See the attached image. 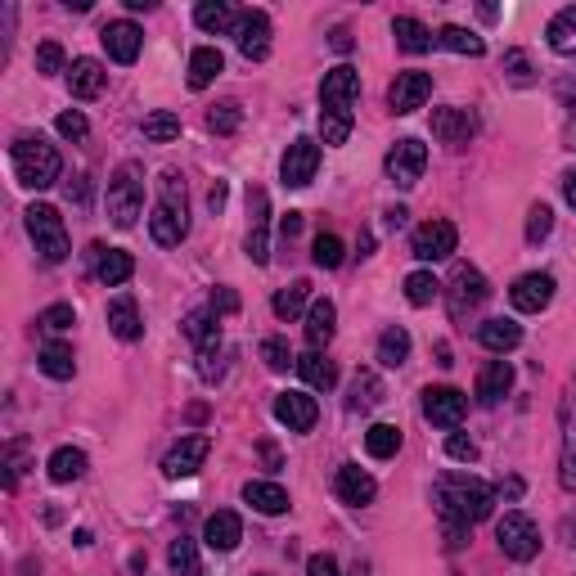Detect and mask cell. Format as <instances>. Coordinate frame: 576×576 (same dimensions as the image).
<instances>
[{
	"mask_svg": "<svg viewBox=\"0 0 576 576\" xmlns=\"http://www.w3.org/2000/svg\"><path fill=\"white\" fill-rule=\"evenodd\" d=\"M306 576H338V563L329 554H311L306 558Z\"/></svg>",
	"mask_w": 576,
	"mask_h": 576,
	"instance_id": "56",
	"label": "cell"
},
{
	"mask_svg": "<svg viewBox=\"0 0 576 576\" xmlns=\"http://www.w3.org/2000/svg\"><path fill=\"white\" fill-rule=\"evenodd\" d=\"M441 297V284L432 270H414V275H405V302L410 306H428Z\"/></svg>",
	"mask_w": 576,
	"mask_h": 576,
	"instance_id": "43",
	"label": "cell"
},
{
	"mask_svg": "<svg viewBox=\"0 0 576 576\" xmlns=\"http://www.w3.org/2000/svg\"><path fill=\"white\" fill-rule=\"evenodd\" d=\"M504 72H509V81H518V86H531V59L522 50L504 54Z\"/></svg>",
	"mask_w": 576,
	"mask_h": 576,
	"instance_id": "54",
	"label": "cell"
},
{
	"mask_svg": "<svg viewBox=\"0 0 576 576\" xmlns=\"http://www.w3.org/2000/svg\"><path fill=\"white\" fill-rule=\"evenodd\" d=\"M437 45H441V50H450V54H468V59H477V54L486 50L482 36L468 32V27H455V23L441 27V32H437Z\"/></svg>",
	"mask_w": 576,
	"mask_h": 576,
	"instance_id": "36",
	"label": "cell"
},
{
	"mask_svg": "<svg viewBox=\"0 0 576 576\" xmlns=\"http://www.w3.org/2000/svg\"><path fill=\"white\" fill-rule=\"evenodd\" d=\"M306 297H311V284H306V279H293V284L288 288H279L275 293V315L279 320H293V315H302V306H306Z\"/></svg>",
	"mask_w": 576,
	"mask_h": 576,
	"instance_id": "44",
	"label": "cell"
},
{
	"mask_svg": "<svg viewBox=\"0 0 576 576\" xmlns=\"http://www.w3.org/2000/svg\"><path fill=\"white\" fill-rule=\"evenodd\" d=\"M207 203H212V212H221V203H225V185H221V180H216V185H212V194H207Z\"/></svg>",
	"mask_w": 576,
	"mask_h": 576,
	"instance_id": "60",
	"label": "cell"
},
{
	"mask_svg": "<svg viewBox=\"0 0 576 576\" xmlns=\"http://www.w3.org/2000/svg\"><path fill=\"white\" fill-rule=\"evenodd\" d=\"M144 212V176L135 162H122L108 180V216H113L117 230H131Z\"/></svg>",
	"mask_w": 576,
	"mask_h": 576,
	"instance_id": "5",
	"label": "cell"
},
{
	"mask_svg": "<svg viewBox=\"0 0 576 576\" xmlns=\"http://www.w3.org/2000/svg\"><path fill=\"white\" fill-rule=\"evenodd\" d=\"M23 216H27V234H32V243H36V252H41V261L59 266V261L68 257V230H63V216L54 212L50 203H32Z\"/></svg>",
	"mask_w": 576,
	"mask_h": 576,
	"instance_id": "6",
	"label": "cell"
},
{
	"mask_svg": "<svg viewBox=\"0 0 576 576\" xmlns=\"http://www.w3.org/2000/svg\"><path fill=\"white\" fill-rule=\"evenodd\" d=\"M405 360H410V333L396 324V329H383V338H378V365L387 369H401Z\"/></svg>",
	"mask_w": 576,
	"mask_h": 576,
	"instance_id": "35",
	"label": "cell"
},
{
	"mask_svg": "<svg viewBox=\"0 0 576 576\" xmlns=\"http://www.w3.org/2000/svg\"><path fill=\"white\" fill-rule=\"evenodd\" d=\"M495 540H500V549L513 558V563H531V558L540 554L536 522H531L527 513H518V509H509L500 522H495Z\"/></svg>",
	"mask_w": 576,
	"mask_h": 576,
	"instance_id": "7",
	"label": "cell"
},
{
	"mask_svg": "<svg viewBox=\"0 0 576 576\" xmlns=\"http://www.w3.org/2000/svg\"><path fill=\"white\" fill-rule=\"evenodd\" d=\"M549 230H554V207H549V203H536V207L527 212V243L549 239Z\"/></svg>",
	"mask_w": 576,
	"mask_h": 576,
	"instance_id": "49",
	"label": "cell"
},
{
	"mask_svg": "<svg viewBox=\"0 0 576 576\" xmlns=\"http://www.w3.org/2000/svg\"><path fill=\"white\" fill-rule=\"evenodd\" d=\"M455 243H459V234L450 221H423L410 239V252L419 261H446L450 252H455Z\"/></svg>",
	"mask_w": 576,
	"mask_h": 576,
	"instance_id": "15",
	"label": "cell"
},
{
	"mask_svg": "<svg viewBox=\"0 0 576 576\" xmlns=\"http://www.w3.org/2000/svg\"><path fill=\"white\" fill-rule=\"evenodd\" d=\"M473 131H477V122L468 108H437V113H432V135H437L441 144H450V149L468 144Z\"/></svg>",
	"mask_w": 576,
	"mask_h": 576,
	"instance_id": "21",
	"label": "cell"
},
{
	"mask_svg": "<svg viewBox=\"0 0 576 576\" xmlns=\"http://www.w3.org/2000/svg\"><path fill=\"white\" fill-rule=\"evenodd\" d=\"M261 360H266V369H275V374H284L288 365H297V356L288 351L284 338H266V342H261Z\"/></svg>",
	"mask_w": 576,
	"mask_h": 576,
	"instance_id": "48",
	"label": "cell"
},
{
	"mask_svg": "<svg viewBox=\"0 0 576 576\" xmlns=\"http://www.w3.org/2000/svg\"><path fill=\"white\" fill-rule=\"evenodd\" d=\"M293 369L306 378V387H315V392H329V387L338 383V369H333V360H324L320 351H302Z\"/></svg>",
	"mask_w": 576,
	"mask_h": 576,
	"instance_id": "33",
	"label": "cell"
},
{
	"mask_svg": "<svg viewBox=\"0 0 576 576\" xmlns=\"http://www.w3.org/2000/svg\"><path fill=\"white\" fill-rule=\"evenodd\" d=\"M446 455L459 459V464H473V459H477V441L464 437V432H450V437H446Z\"/></svg>",
	"mask_w": 576,
	"mask_h": 576,
	"instance_id": "53",
	"label": "cell"
},
{
	"mask_svg": "<svg viewBox=\"0 0 576 576\" xmlns=\"http://www.w3.org/2000/svg\"><path fill=\"white\" fill-rule=\"evenodd\" d=\"M149 234L158 248H176L189 234V198H185V180L176 171H162L158 180V203L149 216Z\"/></svg>",
	"mask_w": 576,
	"mask_h": 576,
	"instance_id": "3",
	"label": "cell"
},
{
	"mask_svg": "<svg viewBox=\"0 0 576 576\" xmlns=\"http://www.w3.org/2000/svg\"><path fill=\"white\" fill-rule=\"evenodd\" d=\"M9 158H14L18 185H27V189H50L54 180H59V167H63L54 144H45L41 135H18Z\"/></svg>",
	"mask_w": 576,
	"mask_h": 576,
	"instance_id": "4",
	"label": "cell"
},
{
	"mask_svg": "<svg viewBox=\"0 0 576 576\" xmlns=\"http://www.w3.org/2000/svg\"><path fill=\"white\" fill-rule=\"evenodd\" d=\"M392 36H396V45H401L405 54H428L432 45H437V36H432L428 27H423L419 18H410V14L392 18Z\"/></svg>",
	"mask_w": 576,
	"mask_h": 576,
	"instance_id": "31",
	"label": "cell"
},
{
	"mask_svg": "<svg viewBox=\"0 0 576 576\" xmlns=\"http://www.w3.org/2000/svg\"><path fill=\"white\" fill-rule=\"evenodd\" d=\"M234 45H239L243 59H266L270 54V18L266 9H239V18H234Z\"/></svg>",
	"mask_w": 576,
	"mask_h": 576,
	"instance_id": "12",
	"label": "cell"
},
{
	"mask_svg": "<svg viewBox=\"0 0 576 576\" xmlns=\"http://www.w3.org/2000/svg\"><path fill=\"white\" fill-rule=\"evenodd\" d=\"M509 302H513V311H522V315H540L554 302V275H545V270L518 275L509 288Z\"/></svg>",
	"mask_w": 576,
	"mask_h": 576,
	"instance_id": "13",
	"label": "cell"
},
{
	"mask_svg": "<svg viewBox=\"0 0 576 576\" xmlns=\"http://www.w3.org/2000/svg\"><path fill=\"white\" fill-rule=\"evenodd\" d=\"M486 275L482 270H473V266H455V275H450V288H446V306H450V315L455 320H464L468 311H477V306L486 302Z\"/></svg>",
	"mask_w": 576,
	"mask_h": 576,
	"instance_id": "11",
	"label": "cell"
},
{
	"mask_svg": "<svg viewBox=\"0 0 576 576\" xmlns=\"http://www.w3.org/2000/svg\"><path fill=\"white\" fill-rule=\"evenodd\" d=\"M333 50H338V54L351 50V32H347V27H338V32H333Z\"/></svg>",
	"mask_w": 576,
	"mask_h": 576,
	"instance_id": "59",
	"label": "cell"
},
{
	"mask_svg": "<svg viewBox=\"0 0 576 576\" xmlns=\"http://www.w3.org/2000/svg\"><path fill=\"white\" fill-rule=\"evenodd\" d=\"M423 167H428V144L423 140H396L383 158V171L396 189H414L423 180Z\"/></svg>",
	"mask_w": 576,
	"mask_h": 576,
	"instance_id": "8",
	"label": "cell"
},
{
	"mask_svg": "<svg viewBox=\"0 0 576 576\" xmlns=\"http://www.w3.org/2000/svg\"><path fill=\"white\" fill-rule=\"evenodd\" d=\"M311 257H315V266H324V270L342 266V239H338V234H320Z\"/></svg>",
	"mask_w": 576,
	"mask_h": 576,
	"instance_id": "50",
	"label": "cell"
},
{
	"mask_svg": "<svg viewBox=\"0 0 576 576\" xmlns=\"http://www.w3.org/2000/svg\"><path fill=\"white\" fill-rule=\"evenodd\" d=\"M45 468H50V482H77V477L86 473V455H81L77 446H59Z\"/></svg>",
	"mask_w": 576,
	"mask_h": 576,
	"instance_id": "37",
	"label": "cell"
},
{
	"mask_svg": "<svg viewBox=\"0 0 576 576\" xmlns=\"http://www.w3.org/2000/svg\"><path fill=\"white\" fill-rule=\"evenodd\" d=\"M36 72H41V77H54V72H63V45L45 41L41 50H36Z\"/></svg>",
	"mask_w": 576,
	"mask_h": 576,
	"instance_id": "52",
	"label": "cell"
},
{
	"mask_svg": "<svg viewBox=\"0 0 576 576\" xmlns=\"http://www.w3.org/2000/svg\"><path fill=\"white\" fill-rule=\"evenodd\" d=\"M176 135H180V117H176V113H167V108H162V113H149V117H144V140L171 144Z\"/></svg>",
	"mask_w": 576,
	"mask_h": 576,
	"instance_id": "45",
	"label": "cell"
},
{
	"mask_svg": "<svg viewBox=\"0 0 576 576\" xmlns=\"http://www.w3.org/2000/svg\"><path fill=\"white\" fill-rule=\"evenodd\" d=\"M36 324H41L45 333H63V329H72V324H77V311H72L68 302H54V306H45V311L36 315Z\"/></svg>",
	"mask_w": 576,
	"mask_h": 576,
	"instance_id": "47",
	"label": "cell"
},
{
	"mask_svg": "<svg viewBox=\"0 0 576 576\" xmlns=\"http://www.w3.org/2000/svg\"><path fill=\"white\" fill-rule=\"evenodd\" d=\"M239 122H243V113H239L234 99H221V104L207 113V126H212L216 135H234V131H239Z\"/></svg>",
	"mask_w": 576,
	"mask_h": 576,
	"instance_id": "46",
	"label": "cell"
},
{
	"mask_svg": "<svg viewBox=\"0 0 576 576\" xmlns=\"http://www.w3.org/2000/svg\"><path fill=\"white\" fill-rule=\"evenodd\" d=\"M383 401V383H378L369 369H360L356 383H351V396H347V410H374Z\"/></svg>",
	"mask_w": 576,
	"mask_h": 576,
	"instance_id": "42",
	"label": "cell"
},
{
	"mask_svg": "<svg viewBox=\"0 0 576 576\" xmlns=\"http://www.w3.org/2000/svg\"><path fill=\"white\" fill-rule=\"evenodd\" d=\"M108 329H113V338H122V342H135L144 333V324H140V311H135V297H113L108 302Z\"/></svg>",
	"mask_w": 576,
	"mask_h": 576,
	"instance_id": "28",
	"label": "cell"
},
{
	"mask_svg": "<svg viewBox=\"0 0 576 576\" xmlns=\"http://www.w3.org/2000/svg\"><path fill=\"white\" fill-rule=\"evenodd\" d=\"M495 491H500L504 500H518V495H522V482H518V477H509V482H500Z\"/></svg>",
	"mask_w": 576,
	"mask_h": 576,
	"instance_id": "58",
	"label": "cell"
},
{
	"mask_svg": "<svg viewBox=\"0 0 576 576\" xmlns=\"http://www.w3.org/2000/svg\"><path fill=\"white\" fill-rule=\"evenodd\" d=\"M333 491H338L342 504H356V509H360V504H369V500L378 495V482H374V477H369L360 464H342V468H338V482H333Z\"/></svg>",
	"mask_w": 576,
	"mask_h": 576,
	"instance_id": "22",
	"label": "cell"
},
{
	"mask_svg": "<svg viewBox=\"0 0 576 576\" xmlns=\"http://www.w3.org/2000/svg\"><path fill=\"white\" fill-rule=\"evenodd\" d=\"M203 540L216 549V554H230V549H239V540H243V522H239V513L216 509L212 518L203 522Z\"/></svg>",
	"mask_w": 576,
	"mask_h": 576,
	"instance_id": "23",
	"label": "cell"
},
{
	"mask_svg": "<svg viewBox=\"0 0 576 576\" xmlns=\"http://www.w3.org/2000/svg\"><path fill=\"white\" fill-rule=\"evenodd\" d=\"M243 500H248L257 513H266V518H275V513L288 509V491L279 482H248L243 486Z\"/></svg>",
	"mask_w": 576,
	"mask_h": 576,
	"instance_id": "32",
	"label": "cell"
},
{
	"mask_svg": "<svg viewBox=\"0 0 576 576\" xmlns=\"http://www.w3.org/2000/svg\"><path fill=\"white\" fill-rule=\"evenodd\" d=\"M333 329H338V306H333L329 297H320V302L306 306V342H311V351L329 347Z\"/></svg>",
	"mask_w": 576,
	"mask_h": 576,
	"instance_id": "25",
	"label": "cell"
},
{
	"mask_svg": "<svg viewBox=\"0 0 576 576\" xmlns=\"http://www.w3.org/2000/svg\"><path fill=\"white\" fill-rule=\"evenodd\" d=\"M212 311L216 315H234V311H239V293H234V288H216V293H212Z\"/></svg>",
	"mask_w": 576,
	"mask_h": 576,
	"instance_id": "55",
	"label": "cell"
},
{
	"mask_svg": "<svg viewBox=\"0 0 576 576\" xmlns=\"http://www.w3.org/2000/svg\"><path fill=\"white\" fill-rule=\"evenodd\" d=\"M279 230H284V239H293V234L302 230V212H288L284 221H279Z\"/></svg>",
	"mask_w": 576,
	"mask_h": 576,
	"instance_id": "57",
	"label": "cell"
},
{
	"mask_svg": "<svg viewBox=\"0 0 576 576\" xmlns=\"http://www.w3.org/2000/svg\"><path fill=\"white\" fill-rule=\"evenodd\" d=\"M207 455H212V437H203V432L180 437L176 446L167 450V459H162V473H167V477H194L198 468H203Z\"/></svg>",
	"mask_w": 576,
	"mask_h": 576,
	"instance_id": "16",
	"label": "cell"
},
{
	"mask_svg": "<svg viewBox=\"0 0 576 576\" xmlns=\"http://www.w3.org/2000/svg\"><path fill=\"white\" fill-rule=\"evenodd\" d=\"M167 563H171V576H203V558H198V545L189 536L171 540Z\"/></svg>",
	"mask_w": 576,
	"mask_h": 576,
	"instance_id": "38",
	"label": "cell"
},
{
	"mask_svg": "<svg viewBox=\"0 0 576 576\" xmlns=\"http://www.w3.org/2000/svg\"><path fill=\"white\" fill-rule=\"evenodd\" d=\"M243 248L257 266L270 261V194L261 185L248 189V239H243Z\"/></svg>",
	"mask_w": 576,
	"mask_h": 576,
	"instance_id": "9",
	"label": "cell"
},
{
	"mask_svg": "<svg viewBox=\"0 0 576 576\" xmlns=\"http://www.w3.org/2000/svg\"><path fill=\"white\" fill-rule=\"evenodd\" d=\"M405 216H410V212H405V207H392V212H387V225H392V230H401V225H405Z\"/></svg>",
	"mask_w": 576,
	"mask_h": 576,
	"instance_id": "62",
	"label": "cell"
},
{
	"mask_svg": "<svg viewBox=\"0 0 576 576\" xmlns=\"http://www.w3.org/2000/svg\"><path fill=\"white\" fill-rule=\"evenodd\" d=\"M234 9L225 5V0H203V5L194 9V23L203 27V32H234Z\"/></svg>",
	"mask_w": 576,
	"mask_h": 576,
	"instance_id": "39",
	"label": "cell"
},
{
	"mask_svg": "<svg viewBox=\"0 0 576 576\" xmlns=\"http://www.w3.org/2000/svg\"><path fill=\"white\" fill-rule=\"evenodd\" d=\"M477 342H482L486 351H495V356H504V351H513L522 342V324H513V320H482V324H477Z\"/></svg>",
	"mask_w": 576,
	"mask_h": 576,
	"instance_id": "29",
	"label": "cell"
},
{
	"mask_svg": "<svg viewBox=\"0 0 576 576\" xmlns=\"http://www.w3.org/2000/svg\"><path fill=\"white\" fill-rule=\"evenodd\" d=\"M54 131H59L63 140H86L90 122H86V117L77 113V108H72V113H59V117H54Z\"/></svg>",
	"mask_w": 576,
	"mask_h": 576,
	"instance_id": "51",
	"label": "cell"
},
{
	"mask_svg": "<svg viewBox=\"0 0 576 576\" xmlns=\"http://www.w3.org/2000/svg\"><path fill=\"white\" fill-rule=\"evenodd\" d=\"M99 284H108V288H117V284H126V279L135 275V261H131V252H117V248H108L104 252V261H99Z\"/></svg>",
	"mask_w": 576,
	"mask_h": 576,
	"instance_id": "41",
	"label": "cell"
},
{
	"mask_svg": "<svg viewBox=\"0 0 576 576\" xmlns=\"http://www.w3.org/2000/svg\"><path fill=\"white\" fill-rule=\"evenodd\" d=\"M558 482L576 495V374L563 396V455H558Z\"/></svg>",
	"mask_w": 576,
	"mask_h": 576,
	"instance_id": "17",
	"label": "cell"
},
{
	"mask_svg": "<svg viewBox=\"0 0 576 576\" xmlns=\"http://www.w3.org/2000/svg\"><path fill=\"white\" fill-rule=\"evenodd\" d=\"M275 419L284 423L288 432H311L315 419H320V405H315V396H306V392H279Z\"/></svg>",
	"mask_w": 576,
	"mask_h": 576,
	"instance_id": "18",
	"label": "cell"
},
{
	"mask_svg": "<svg viewBox=\"0 0 576 576\" xmlns=\"http://www.w3.org/2000/svg\"><path fill=\"white\" fill-rule=\"evenodd\" d=\"M432 95V77L428 72H401V77L392 81V90H387V104H392V113H414V108H423Z\"/></svg>",
	"mask_w": 576,
	"mask_h": 576,
	"instance_id": "19",
	"label": "cell"
},
{
	"mask_svg": "<svg viewBox=\"0 0 576 576\" xmlns=\"http://www.w3.org/2000/svg\"><path fill=\"white\" fill-rule=\"evenodd\" d=\"M356 95H360V72L351 68V63H338V68L324 72V81H320V135H324V144H347Z\"/></svg>",
	"mask_w": 576,
	"mask_h": 576,
	"instance_id": "2",
	"label": "cell"
},
{
	"mask_svg": "<svg viewBox=\"0 0 576 576\" xmlns=\"http://www.w3.org/2000/svg\"><path fill=\"white\" fill-rule=\"evenodd\" d=\"M464 410H468V396L459 387H428L423 392V419L432 428H459Z\"/></svg>",
	"mask_w": 576,
	"mask_h": 576,
	"instance_id": "14",
	"label": "cell"
},
{
	"mask_svg": "<svg viewBox=\"0 0 576 576\" xmlns=\"http://www.w3.org/2000/svg\"><path fill=\"white\" fill-rule=\"evenodd\" d=\"M315 171H320V144L297 135L284 149V158H279V176H284L288 189H306L315 180Z\"/></svg>",
	"mask_w": 576,
	"mask_h": 576,
	"instance_id": "10",
	"label": "cell"
},
{
	"mask_svg": "<svg viewBox=\"0 0 576 576\" xmlns=\"http://www.w3.org/2000/svg\"><path fill=\"white\" fill-rule=\"evenodd\" d=\"M221 72H225V54L216 50V45H198V50L189 54V90H207Z\"/></svg>",
	"mask_w": 576,
	"mask_h": 576,
	"instance_id": "27",
	"label": "cell"
},
{
	"mask_svg": "<svg viewBox=\"0 0 576 576\" xmlns=\"http://www.w3.org/2000/svg\"><path fill=\"white\" fill-rule=\"evenodd\" d=\"M104 63L99 59H72V68H68V90H72V99H95L99 90H104Z\"/></svg>",
	"mask_w": 576,
	"mask_h": 576,
	"instance_id": "26",
	"label": "cell"
},
{
	"mask_svg": "<svg viewBox=\"0 0 576 576\" xmlns=\"http://www.w3.org/2000/svg\"><path fill=\"white\" fill-rule=\"evenodd\" d=\"M563 194H567V203L576 207V171H567V176H563Z\"/></svg>",
	"mask_w": 576,
	"mask_h": 576,
	"instance_id": "61",
	"label": "cell"
},
{
	"mask_svg": "<svg viewBox=\"0 0 576 576\" xmlns=\"http://www.w3.org/2000/svg\"><path fill=\"white\" fill-rule=\"evenodd\" d=\"M365 450H369V459H392L396 450H401V428H396V423H374V428L365 432Z\"/></svg>",
	"mask_w": 576,
	"mask_h": 576,
	"instance_id": "40",
	"label": "cell"
},
{
	"mask_svg": "<svg viewBox=\"0 0 576 576\" xmlns=\"http://www.w3.org/2000/svg\"><path fill=\"white\" fill-rule=\"evenodd\" d=\"M545 41H549V50H554V54H576V5L558 9V14L549 18Z\"/></svg>",
	"mask_w": 576,
	"mask_h": 576,
	"instance_id": "34",
	"label": "cell"
},
{
	"mask_svg": "<svg viewBox=\"0 0 576 576\" xmlns=\"http://www.w3.org/2000/svg\"><path fill=\"white\" fill-rule=\"evenodd\" d=\"M509 387H513V365L509 360H486L482 369H477V401L482 405H495L500 396H509Z\"/></svg>",
	"mask_w": 576,
	"mask_h": 576,
	"instance_id": "24",
	"label": "cell"
},
{
	"mask_svg": "<svg viewBox=\"0 0 576 576\" xmlns=\"http://www.w3.org/2000/svg\"><path fill=\"white\" fill-rule=\"evenodd\" d=\"M432 504H437L441 522H446V545L450 549H464L468 545V527L482 518H491L495 509V491L477 477H464V473H450L437 482L432 491Z\"/></svg>",
	"mask_w": 576,
	"mask_h": 576,
	"instance_id": "1",
	"label": "cell"
},
{
	"mask_svg": "<svg viewBox=\"0 0 576 576\" xmlns=\"http://www.w3.org/2000/svg\"><path fill=\"white\" fill-rule=\"evenodd\" d=\"M99 41H104L108 59H117V63H135V59H140L144 32L131 23V18H117V23H108L104 32H99Z\"/></svg>",
	"mask_w": 576,
	"mask_h": 576,
	"instance_id": "20",
	"label": "cell"
},
{
	"mask_svg": "<svg viewBox=\"0 0 576 576\" xmlns=\"http://www.w3.org/2000/svg\"><path fill=\"white\" fill-rule=\"evenodd\" d=\"M36 365H41V374L54 378V383H68V378L77 374V356H72L68 342H45L41 356H36Z\"/></svg>",
	"mask_w": 576,
	"mask_h": 576,
	"instance_id": "30",
	"label": "cell"
}]
</instances>
